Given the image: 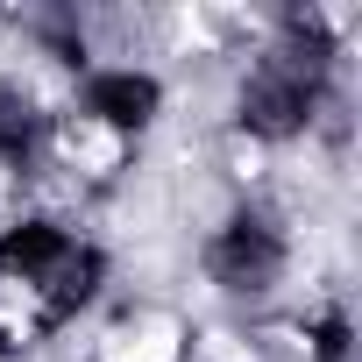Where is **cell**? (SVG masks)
I'll return each instance as SVG.
<instances>
[{
	"label": "cell",
	"mask_w": 362,
	"mask_h": 362,
	"mask_svg": "<svg viewBox=\"0 0 362 362\" xmlns=\"http://www.w3.org/2000/svg\"><path fill=\"white\" fill-rule=\"evenodd\" d=\"M156 114H163V86H156L149 71H135V64H114V71H93V78H86V93H78V121L107 128L114 142L142 135V128H149Z\"/></svg>",
	"instance_id": "obj_1"
},
{
	"label": "cell",
	"mask_w": 362,
	"mask_h": 362,
	"mask_svg": "<svg viewBox=\"0 0 362 362\" xmlns=\"http://www.w3.org/2000/svg\"><path fill=\"white\" fill-rule=\"evenodd\" d=\"M214 277L228 284V291H270L277 284V270H284V242H277V228H263V221H235V228H221L214 235Z\"/></svg>",
	"instance_id": "obj_2"
},
{
	"label": "cell",
	"mask_w": 362,
	"mask_h": 362,
	"mask_svg": "<svg viewBox=\"0 0 362 362\" xmlns=\"http://www.w3.org/2000/svg\"><path fill=\"white\" fill-rule=\"evenodd\" d=\"M107 362H177V327H170V320H149V327H128V334H114Z\"/></svg>",
	"instance_id": "obj_3"
}]
</instances>
